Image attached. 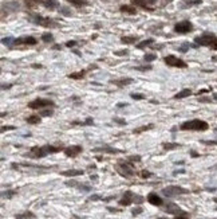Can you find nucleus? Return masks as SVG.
I'll return each mask as SVG.
<instances>
[{
	"mask_svg": "<svg viewBox=\"0 0 217 219\" xmlns=\"http://www.w3.org/2000/svg\"><path fill=\"white\" fill-rule=\"evenodd\" d=\"M200 102H212V98H208V97H202V98H198Z\"/></svg>",
	"mask_w": 217,
	"mask_h": 219,
	"instance_id": "obj_49",
	"label": "nucleus"
},
{
	"mask_svg": "<svg viewBox=\"0 0 217 219\" xmlns=\"http://www.w3.org/2000/svg\"><path fill=\"white\" fill-rule=\"evenodd\" d=\"M62 151V146H54V145H43V146H34L29 151V156L32 159H42L50 153H56Z\"/></svg>",
	"mask_w": 217,
	"mask_h": 219,
	"instance_id": "obj_1",
	"label": "nucleus"
},
{
	"mask_svg": "<svg viewBox=\"0 0 217 219\" xmlns=\"http://www.w3.org/2000/svg\"><path fill=\"white\" fill-rule=\"evenodd\" d=\"M117 106H118V108H123V106H127V104H123V102H119V104H118V105H117Z\"/></svg>",
	"mask_w": 217,
	"mask_h": 219,
	"instance_id": "obj_56",
	"label": "nucleus"
},
{
	"mask_svg": "<svg viewBox=\"0 0 217 219\" xmlns=\"http://www.w3.org/2000/svg\"><path fill=\"white\" fill-rule=\"evenodd\" d=\"M165 63L168 66H171V67H179V69H185L186 67V62H184L182 59H179V58H177L176 55H168V57H165Z\"/></svg>",
	"mask_w": 217,
	"mask_h": 219,
	"instance_id": "obj_7",
	"label": "nucleus"
},
{
	"mask_svg": "<svg viewBox=\"0 0 217 219\" xmlns=\"http://www.w3.org/2000/svg\"><path fill=\"white\" fill-rule=\"evenodd\" d=\"M146 199H147V202H149L150 204L157 206V207H160V206H162V204H163L162 198H161L160 195H157L155 192H150V194L147 195Z\"/></svg>",
	"mask_w": 217,
	"mask_h": 219,
	"instance_id": "obj_11",
	"label": "nucleus"
},
{
	"mask_svg": "<svg viewBox=\"0 0 217 219\" xmlns=\"http://www.w3.org/2000/svg\"><path fill=\"white\" fill-rule=\"evenodd\" d=\"M52 39H54V36H52V34H50V33H44L42 35V41L46 42V43H48V42H52Z\"/></svg>",
	"mask_w": 217,
	"mask_h": 219,
	"instance_id": "obj_30",
	"label": "nucleus"
},
{
	"mask_svg": "<svg viewBox=\"0 0 217 219\" xmlns=\"http://www.w3.org/2000/svg\"><path fill=\"white\" fill-rule=\"evenodd\" d=\"M190 156H193V157H198L200 155H198L197 152H194V151H190Z\"/></svg>",
	"mask_w": 217,
	"mask_h": 219,
	"instance_id": "obj_54",
	"label": "nucleus"
},
{
	"mask_svg": "<svg viewBox=\"0 0 217 219\" xmlns=\"http://www.w3.org/2000/svg\"><path fill=\"white\" fill-rule=\"evenodd\" d=\"M177 173H185L184 169H179V171H174V175H177Z\"/></svg>",
	"mask_w": 217,
	"mask_h": 219,
	"instance_id": "obj_57",
	"label": "nucleus"
},
{
	"mask_svg": "<svg viewBox=\"0 0 217 219\" xmlns=\"http://www.w3.org/2000/svg\"><path fill=\"white\" fill-rule=\"evenodd\" d=\"M192 94V90L190 89H182L179 93H177L176 95H174V98L176 100H181V98H186V97H189V95Z\"/></svg>",
	"mask_w": 217,
	"mask_h": 219,
	"instance_id": "obj_20",
	"label": "nucleus"
},
{
	"mask_svg": "<svg viewBox=\"0 0 217 219\" xmlns=\"http://www.w3.org/2000/svg\"><path fill=\"white\" fill-rule=\"evenodd\" d=\"M32 1H36L38 4H42L46 8H50V10H54L58 7V1L56 0H32Z\"/></svg>",
	"mask_w": 217,
	"mask_h": 219,
	"instance_id": "obj_15",
	"label": "nucleus"
},
{
	"mask_svg": "<svg viewBox=\"0 0 217 219\" xmlns=\"http://www.w3.org/2000/svg\"><path fill=\"white\" fill-rule=\"evenodd\" d=\"M114 54H115V55H127L129 51H127V50H123V51H115Z\"/></svg>",
	"mask_w": 217,
	"mask_h": 219,
	"instance_id": "obj_50",
	"label": "nucleus"
},
{
	"mask_svg": "<svg viewBox=\"0 0 217 219\" xmlns=\"http://www.w3.org/2000/svg\"><path fill=\"white\" fill-rule=\"evenodd\" d=\"M178 146H181V145H179V144H177V143H166V144H163V149H165V151L176 149V148H178Z\"/></svg>",
	"mask_w": 217,
	"mask_h": 219,
	"instance_id": "obj_27",
	"label": "nucleus"
},
{
	"mask_svg": "<svg viewBox=\"0 0 217 219\" xmlns=\"http://www.w3.org/2000/svg\"><path fill=\"white\" fill-rule=\"evenodd\" d=\"M208 128H209V125L206 121L194 118V120H190V121L182 122L179 129L181 130H198V132H204V130H206Z\"/></svg>",
	"mask_w": 217,
	"mask_h": 219,
	"instance_id": "obj_2",
	"label": "nucleus"
},
{
	"mask_svg": "<svg viewBox=\"0 0 217 219\" xmlns=\"http://www.w3.org/2000/svg\"><path fill=\"white\" fill-rule=\"evenodd\" d=\"M15 194H16V191H13V189H11V191H3L1 192V198H3V199H5V198H7V199H11V198H12Z\"/></svg>",
	"mask_w": 217,
	"mask_h": 219,
	"instance_id": "obj_28",
	"label": "nucleus"
},
{
	"mask_svg": "<svg viewBox=\"0 0 217 219\" xmlns=\"http://www.w3.org/2000/svg\"><path fill=\"white\" fill-rule=\"evenodd\" d=\"M137 36H122L121 38V42L122 43H126V44H131V43H135L137 42Z\"/></svg>",
	"mask_w": 217,
	"mask_h": 219,
	"instance_id": "obj_21",
	"label": "nucleus"
},
{
	"mask_svg": "<svg viewBox=\"0 0 217 219\" xmlns=\"http://www.w3.org/2000/svg\"><path fill=\"white\" fill-rule=\"evenodd\" d=\"M1 42H3L4 44H7V46H12L13 42H15V39H12V38H3Z\"/></svg>",
	"mask_w": 217,
	"mask_h": 219,
	"instance_id": "obj_36",
	"label": "nucleus"
},
{
	"mask_svg": "<svg viewBox=\"0 0 217 219\" xmlns=\"http://www.w3.org/2000/svg\"><path fill=\"white\" fill-rule=\"evenodd\" d=\"M153 42H154L153 39H146V41H142L141 43L137 44V49H143V47H146V46H149V44H152Z\"/></svg>",
	"mask_w": 217,
	"mask_h": 219,
	"instance_id": "obj_29",
	"label": "nucleus"
},
{
	"mask_svg": "<svg viewBox=\"0 0 217 219\" xmlns=\"http://www.w3.org/2000/svg\"><path fill=\"white\" fill-rule=\"evenodd\" d=\"M83 173H85V171H82V169H68V171L60 172V175L67 176V178H74V176H82Z\"/></svg>",
	"mask_w": 217,
	"mask_h": 219,
	"instance_id": "obj_17",
	"label": "nucleus"
},
{
	"mask_svg": "<svg viewBox=\"0 0 217 219\" xmlns=\"http://www.w3.org/2000/svg\"><path fill=\"white\" fill-rule=\"evenodd\" d=\"M75 44H77V42H75V41H70V42H67V43H66V46L67 47H72V46H75Z\"/></svg>",
	"mask_w": 217,
	"mask_h": 219,
	"instance_id": "obj_52",
	"label": "nucleus"
},
{
	"mask_svg": "<svg viewBox=\"0 0 217 219\" xmlns=\"http://www.w3.org/2000/svg\"><path fill=\"white\" fill-rule=\"evenodd\" d=\"M193 30V24L189 22V20H182V22L177 23L174 26V31L178 34H188Z\"/></svg>",
	"mask_w": 217,
	"mask_h": 219,
	"instance_id": "obj_9",
	"label": "nucleus"
},
{
	"mask_svg": "<svg viewBox=\"0 0 217 219\" xmlns=\"http://www.w3.org/2000/svg\"><path fill=\"white\" fill-rule=\"evenodd\" d=\"M212 49H213V50H217V42L213 44V46H212Z\"/></svg>",
	"mask_w": 217,
	"mask_h": 219,
	"instance_id": "obj_60",
	"label": "nucleus"
},
{
	"mask_svg": "<svg viewBox=\"0 0 217 219\" xmlns=\"http://www.w3.org/2000/svg\"><path fill=\"white\" fill-rule=\"evenodd\" d=\"M121 11L126 12V14H130V15L135 14V8H134V7H130V6H122L121 7Z\"/></svg>",
	"mask_w": 217,
	"mask_h": 219,
	"instance_id": "obj_26",
	"label": "nucleus"
},
{
	"mask_svg": "<svg viewBox=\"0 0 217 219\" xmlns=\"http://www.w3.org/2000/svg\"><path fill=\"white\" fill-rule=\"evenodd\" d=\"M134 202L139 204V203L143 202V198H142V196H138V195H135V198H134Z\"/></svg>",
	"mask_w": 217,
	"mask_h": 219,
	"instance_id": "obj_48",
	"label": "nucleus"
},
{
	"mask_svg": "<svg viewBox=\"0 0 217 219\" xmlns=\"http://www.w3.org/2000/svg\"><path fill=\"white\" fill-rule=\"evenodd\" d=\"M165 212L173 214V215H178V214L184 212V211H182V208H179L177 204H174V203H168V206L165 207Z\"/></svg>",
	"mask_w": 217,
	"mask_h": 219,
	"instance_id": "obj_14",
	"label": "nucleus"
},
{
	"mask_svg": "<svg viewBox=\"0 0 217 219\" xmlns=\"http://www.w3.org/2000/svg\"><path fill=\"white\" fill-rule=\"evenodd\" d=\"M68 3H71L75 7H82V6H87V0H67Z\"/></svg>",
	"mask_w": 217,
	"mask_h": 219,
	"instance_id": "obj_24",
	"label": "nucleus"
},
{
	"mask_svg": "<svg viewBox=\"0 0 217 219\" xmlns=\"http://www.w3.org/2000/svg\"><path fill=\"white\" fill-rule=\"evenodd\" d=\"M107 210L110 211V212H118L119 210H117V208H113V207H107Z\"/></svg>",
	"mask_w": 217,
	"mask_h": 219,
	"instance_id": "obj_55",
	"label": "nucleus"
},
{
	"mask_svg": "<svg viewBox=\"0 0 217 219\" xmlns=\"http://www.w3.org/2000/svg\"><path fill=\"white\" fill-rule=\"evenodd\" d=\"M50 106L54 108L55 104H54V101L47 100V98H36V100L31 101L28 104L29 109H43V108H50Z\"/></svg>",
	"mask_w": 217,
	"mask_h": 219,
	"instance_id": "obj_6",
	"label": "nucleus"
},
{
	"mask_svg": "<svg viewBox=\"0 0 217 219\" xmlns=\"http://www.w3.org/2000/svg\"><path fill=\"white\" fill-rule=\"evenodd\" d=\"M111 84L117 85V86L122 87V86H126V85H130L131 82H133V78H122V79H113V81H110Z\"/></svg>",
	"mask_w": 217,
	"mask_h": 219,
	"instance_id": "obj_18",
	"label": "nucleus"
},
{
	"mask_svg": "<svg viewBox=\"0 0 217 219\" xmlns=\"http://www.w3.org/2000/svg\"><path fill=\"white\" fill-rule=\"evenodd\" d=\"M145 1H146V6H147V8H149V10H150L149 6H153V4L157 3V0H145Z\"/></svg>",
	"mask_w": 217,
	"mask_h": 219,
	"instance_id": "obj_45",
	"label": "nucleus"
},
{
	"mask_svg": "<svg viewBox=\"0 0 217 219\" xmlns=\"http://www.w3.org/2000/svg\"><path fill=\"white\" fill-rule=\"evenodd\" d=\"M115 168H117V171L119 172V175L123 176V178H131V176H134V173H135L130 160H129V161L119 160V163L117 164V167Z\"/></svg>",
	"mask_w": 217,
	"mask_h": 219,
	"instance_id": "obj_3",
	"label": "nucleus"
},
{
	"mask_svg": "<svg viewBox=\"0 0 217 219\" xmlns=\"http://www.w3.org/2000/svg\"><path fill=\"white\" fill-rule=\"evenodd\" d=\"M12 85H1V90H7V89H11Z\"/></svg>",
	"mask_w": 217,
	"mask_h": 219,
	"instance_id": "obj_53",
	"label": "nucleus"
},
{
	"mask_svg": "<svg viewBox=\"0 0 217 219\" xmlns=\"http://www.w3.org/2000/svg\"><path fill=\"white\" fill-rule=\"evenodd\" d=\"M194 42L198 44V46H209V47H212L217 42V38L213 35V34H202V35L194 38Z\"/></svg>",
	"mask_w": 217,
	"mask_h": 219,
	"instance_id": "obj_5",
	"label": "nucleus"
},
{
	"mask_svg": "<svg viewBox=\"0 0 217 219\" xmlns=\"http://www.w3.org/2000/svg\"><path fill=\"white\" fill-rule=\"evenodd\" d=\"M134 198H135V195L133 194L131 191H126L125 194H123V196H122V199L119 200V204L121 206H130L131 203L134 202Z\"/></svg>",
	"mask_w": 217,
	"mask_h": 219,
	"instance_id": "obj_12",
	"label": "nucleus"
},
{
	"mask_svg": "<svg viewBox=\"0 0 217 219\" xmlns=\"http://www.w3.org/2000/svg\"><path fill=\"white\" fill-rule=\"evenodd\" d=\"M15 218L16 219H34L35 214L31 212V211H26V212H21V214H16Z\"/></svg>",
	"mask_w": 217,
	"mask_h": 219,
	"instance_id": "obj_19",
	"label": "nucleus"
},
{
	"mask_svg": "<svg viewBox=\"0 0 217 219\" xmlns=\"http://www.w3.org/2000/svg\"><path fill=\"white\" fill-rule=\"evenodd\" d=\"M155 58H157V55L155 54H146L143 57V59H145V62H152V61H154Z\"/></svg>",
	"mask_w": 217,
	"mask_h": 219,
	"instance_id": "obj_34",
	"label": "nucleus"
},
{
	"mask_svg": "<svg viewBox=\"0 0 217 219\" xmlns=\"http://www.w3.org/2000/svg\"><path fill=\"white\" fill-rule=\"evenodd\" d=\"M114 122H117V124H119V125H126V121H125V120L117 118V117H115V118H114Z\"/></svg>",
	"mask_w": 217,
	"mask_h": 219,
	"instance_id": "obj_46",
	"label": "nucleus"
},
{
	"mask_svg": "<svg viewBox=\"0 0 217 219\" xmlns=\"http://www.w3.org/2000/svg\"><path fill=\"white\" fill-rule=\"evenodd\" d=\"M99 199H103V198H102L101 195H91V196L88 198V200H93V202H95V200H99Z\"/></svg>",
	"mask_w": 217,
	"mask_h": 219,
	"instance_id": "obj_42",
	"label": "nucleus"
},
{
	"mask_svg": "<svg viewBox=\"0 0 217 219\" xmlns=\"http://www.w3.org/2000/svg\"><path fill=\"white\" fill-rule=\"evenodd\" d=\"M213 202H214V203H217V198H214V199H213Z\"/></svg>",
	"mask_w": 217,
	"mask_h": 219,
	"instance_id": "obj_62",
	"label": "nucleus"
},
{
	"mask_svg": "<svg viewBox=\"0 0 217 219\" xmlns=\"http://www.w3.org/2000/svg\"><path fill=\"white\" fill-rule=\"evenodd\" d=\"M93 124H94V120H93V118H90V117H88V118L86 120V121L80 122V125H93Z\"/></svg>",
	"mask_w": 217,
	"mask_h": 219,
	"instance_id": "obj_40",
	"label": "nucleus"
},
{
	"mask_svg": "<svg viewBox=\"0 0 217 219\" xmlns=\"http://www.w3.org/2000/svg\"><path fill=\"white\" fill-rule=\"evenodd\" d=\"M94 152H103V153H110V155H117L121 153L122 151L119 149H115V148H110V146H101V148H95Z\"/></svg>",
	"mask_w": 217,
	"mask_h": 219,
	"instance_id": "obj_16",
	"label": "nucleus"
},
{
	"mask_svg": "<svg viewBox=\"0 0 217 219\" xmlns=\"http://www.w3.org/2000/svg\"><path fill=\"white\" fill-rule=\"evenodd\" d=\"M27 122L31 124V125L39 124V122H40V116H38V114H32V116H29L28 118H27Z\"/></svg>",
	"mask_w": 217,
	"mask_h": 219,
	"instance_id": "obj_22",
	"label": "nucleus"
},
{
	"mask_svg": "<svg viewBox=\"0 0 217 219\" xmlns=\"http://www.w3.org/2000/svg\"><path fill=\"white\" fill-rule=\"evenodd\" d=\"M82 151H83V148L80 145H71V146L64 148V155L67 157H77Z\"/></svg>",
	"mask_w": 217,
	"mask_h": 219,
	"instance_id": "obj_10",
	"label": "nucleus"
},
{
	"mask_svg": "<svg viewBox=\"0 0 217 219\" xmlns=\"http://www.w3.org/2000/svg\"><path fill=\"white\" fill-rule=\"evenodd\" d=\"M188 4H201V0H185Z\"/></svg>",
	"mask_w": 217,
	"mask_h": 219,
	"instance_id": "obj_47",
	"label": "nucleus"
},
{
	"mask_svg": "<svg viewBox=\"0 0 217 219\" xmlns=\"http://www.w3.org/2000/svg\"><path fill=\"white\" fill-rule=\"evenodd\" d=\"M213 98H214V100H217V94H214V95H213Z\"/></svg>",
	"mask_w": 217,
	"mask_h": 219,
	"instance_id": "obj_61",
	"label": "nucleus"
},
{
	"mask_svg": "<svg viewBox=\"0 0 217 219\" xmlns=\"http://www.w3.org/2000/svg\"><path fill=\"white\" fill-rule=\"evenodd\" d=\"M141 178L142 179H147V178H150L152 176V172H149V171H146V169H143V171H141Z\"/></svg>",
	"mask_w": 217,
	"mask_h": 219,
	"instance_id": "obj_38",
	"label": "nucleus"
},
{
	"mask_svg": "<svg viewBox=\"0 0 217 219\" xmlns=\"http://www.w3.org/2000/svg\"><path fill=\"white\" fill-rule=\"evenodd\" d=\"M141 212H142V208H141V207H137V208H134V210L131 211V214H133L134 216L138 215V214H141Z\"/></svg>",
	"mask_w": 217,
	"mask_h": 219,
	"instance_id": "obj_43",
	"label": "nucleus"
},
{
	"mask_svg": "<svg viewBox=\"0 0 217 219\" xmlns=\"http://www.w3.org/2000/svg\"><path fill=\"white\" fill-rule=\"evenodd\" d=\"M174 219H189V214L188 212H181V214H178V215H176V218Z\"/></svg>",
	"mask_w": 217,
	"mask_h": 219,
	"instance_id": "obj_37",
	"label": "nucleus"
},
{
	"mask_svg": "<svg viewBox=\"0 0 217 219\" xmlns=\"http://www.w3.org/2000/svg\"><path fill=\"white\" fill-rule=\"evenodd\" d=\"M16 129L15 127H1V132H5V130H13Z\"/></svg>",
	"mask_w": 217,
	"mask_h": 219,
	"instance_id": "obj_51",
	"label": "nucleus"
},
{
	"mask_svg": "<svg viewBox=\"0 0 217 219\" xmlns=\"http://www.w3.org/2000/svg\"><path fill=\"white\" fill-rule=\"evenodd\" d=\"M153 128H154V125L149 124V125H145V127H141V128H137V129H134L133 133H134V135H138V133L145 132V130H149V129H153Z\"/></svg>",
	"mask_w": 217,
	"mask_h": 219,
	"instance_id": "obj_23",
	"label": "nucleus"
},
{
	"mask_svg": "<svg viewBox=\"0 0 217 219\" xmlns=\"http://www.w3.org/2000/svg\"><path fill=\"white\" fill-rule=\"evenodd\" d=\"M162 194L165 195L166 198H173V196H177V195L189 194V189L182 188V187H178V186H169V187H166V188L162 189Z\"/></svg>",
	"mask_w": 217,
	"mask_h": 219,
	"instance_id": "obj_4",
	"label": "nucleus"
},
{
	"mask_svg": "<svg viewBox=\"0 0 217 219\" xmlns=\"http://www.w3.org/2000/svg\"><path fill=\"white\" fill-rule=\"evenodd\" d=\"M85 74H86V71L82 70V71H78V73L70 74L68 78H71V79H80V78H83V77H85Z\"/></svg>",
	"mask_w": 217,
	"mask_h": 219,
	"instance_id": "obj_25",
	"label": "nucleus"
},
{
	"mask_svg": "<svg viewBox=\"0 0 217 219\" xmlns=\"http://www.w3.org/2000/svg\"><path fill=\"white\" fill-rule=\"evenodd\" d=\"M152 69H153L152 65H145V66H137V67H134V70H137V71H149V70H152Z\"/></svg>",
	"mask_w": 217,
	"mask_h": 219,
	"instance_id": "obj_31",
	"label": "nucleus"
},
{
	"mask_svg": "<svg viewBox=\"0 0 217 219\" xmlns=\"http://www.w3.org/2000/svg\"><path fill=\"white\" fill-rule=\"evenodd\" d=\"M133 1V4L134 6H137V7H142V8H147V6H146V1L145 0H131Z\"/></svg>",
	"mask_w": 217,
	"mask_h": 219,
	"instance_id": "obj_32",
	"label": "nucleus"
},
{
	"mask_svg": "<svg viewBox=\"0 0 217 219\" xmlns=\"http://www.w3.org/2000/svg\"><path fill=\"white\" fill-rule=\"evenodd\" d=\"M158 219H168V218H158Z\"/></svg>",
	"mask_w": 217,
	"mask_h": 219,
	"instance_id": "obj_63",
	"label": "nucleus"
},
{
	"mask_svg": "<svg viewBox=\"0 0 217 219\" xmlns=\"http://www.w3.org/2000/svg\"><path fill=\"white\" fill-rule=\"evenodd\" d=\"M31 20L34 23H36V24L43 26V27H55L56 26V23L54 20H51L50 18H44V16H40V15H34L31 18Z\"/></svg>",
	"mask_w": 217,
	"mask_h": 219,
	"instance_id": "obj_8",
	"label": "nucleus"
},
{
	"mask_svg": "<svg viewBox=\"0 0 217 219\" xmlns=\"http://www.w3.org/2000/svg\"><path fill=\"white\" fill-rule=\"evenodd\" d=\"M54 114V110L52 109H47V110H40V116L43 117H48V116H52Z\"/></svg>",
	"mask_w": 217,
	"mask_h": 219,
	"instance_id": "obj_35",
	"label": "nucleus"
},
{
	"mask_svg": "<svg viewBox=\"0 0 217 219\" xmlns=\"http://www.w3.org/2000/svg\"><path fill=\"white\" fill-rule=\"evenodd\" d=\"M202 144H206V145H217V141H205V140H201Z\"/></svg>",
	"mask_w": 217,
	"mask_h": 219,
	"instance_id": "obj_44",
	"label": "nucleus"
},
{
	"mask_svg": "<svg viewBox=\"0 0 217 219\" xmlns=\"http://www.w3.org/2000/svg\"><path fill=\"white\" fill-rule=\"evenodd\" d=\"M32 67H34V69H40V67H42V65H36V63H35V65H32Z\"/></svg>",
	"mask_w": 217,
	"mask_h": 219,
	"instance_id": "obj_59",
	"label": "nucleus"
},
{
	"mask_svg": "<svg viewBox=\"0 0 217 219\" xmlns=\"http://www.w3.org/2000/svg\"><path fill=\"white\" fill-rule=\"evenodd\" d=\"M36 39L34 36H23V38H19V39H15L13 44H36Z\"/></svg>",
	"mask_w": 217,
	"mask_h": 219,
	"instance_id": "obj_13",
	"label": "nucleus"
},
{
	"mask_svg": "<svg viewBox=\"0 0 217 219\" xmlns=\"http://www.w3.org/2000/svg\"><path fill=\"white\" fill-rule=\"evenodd\" d=\"M131 98H133V100H145V95L138 94V93H133V94H131Z\"/></svg>",
	"mask_w": 217,
	"mask_h": 219,
	"instance_id": "obj_39",
	"label": "nucleus"
},
{
	"mask_svg": "<svg viewBox=\"0 0 217 219\" xmlns=\"http://www.w3.org/2000/svg\"><path fill=\"white\" fill-rule=\"evenodd\" d=\"M129 160H130L131 163H134V161L138 163V161H141V156H130L129 157Z\"/></svg>",
	"mask_w": 217,
	"mask_h": 219,
	"instance_id": "obj_41",
	"label": "nucleus"
},
{
	"mask_svg": "<svg viewBox=\"0 0 217 219\" xmlns=\"http://www.w3.org/2000/svg\"><path fill=\"white\" fill-rule=\"evenodd\" d=\"M77 188H79L80 191H86V192L91 191V187H90V186H86V184H79V183H78Z\"/></svg>",
	"mask_w": 217,
	"mask_h": 219,
	"instance_id": "obj_33",
	"label": "nucleus"
},
{
	"mask_svg": "<svg viewBox=\"0 0 217 219\" xmlns=\"http://www.w3.org/2000/svg\"><path fill=\"white\" fill-rule=\"evenodd\" d=\"M206 92H208V89H202V90L198 92V94H204V93H206Z\"/></svg>",
	"mask_w": 217,
	"mask_h": 219,
	"instance_id": "obj_58",
	"label": "nucleus"
}]
</instances>
